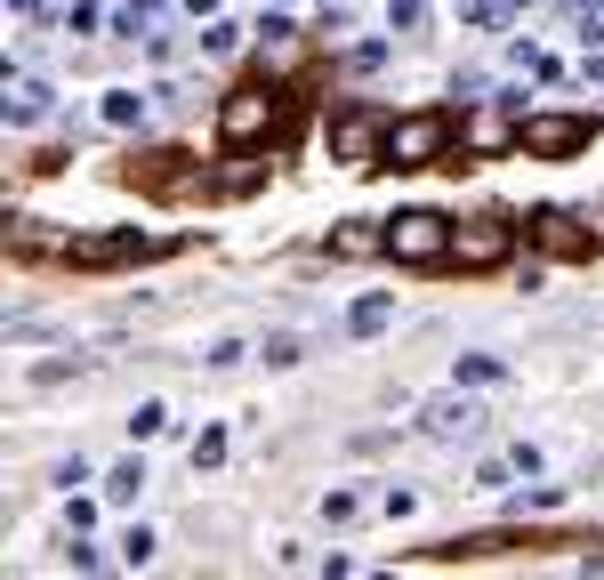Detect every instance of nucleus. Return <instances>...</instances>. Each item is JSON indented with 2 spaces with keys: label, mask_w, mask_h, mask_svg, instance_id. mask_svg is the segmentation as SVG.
Wrapping results in <instances>:
<instances>
[{
  "label": "nucleus",
  "mask_w": 604,
  "mask_h": 580,
  "mask_svg": "<svg viewBox=\"0 0 604 580\" xmlns=\"http://www.w3.org/2000/svg\"><path fill=\"white\" fill-rule=\"evenodd\" d=\"M49 106H57V97H49V81H41V73H17V81H9V121H17V129L49 121Z\"/></svg>",
  "instance_id": "10"
},
{
  "label": "nucleus",
  "mask_w": 604,
  "mask_h": 580,
  "mask_svg": "<svg viewBox=\"0 0 604 580\" xmlns=\"http://www.w3.org/2000/svg\"><path fill=\"white\" fill-rule=\"evenodd\" d=\"M387 138H395V121H387L379 106H347V114H330V161H347V169L387 161Z\"/></svg>",
  "instance_id": "1"
},
{
  "label": "nucleus",
  "mask_w": 604,
  "mask_h": 580,
  "mask_svg": "<svg viewBox=\"0 0 604 580\" xmlns=\"http://www.w3.org/2000/svg\"><path fill=\"white\" fill-rule=\"evenodd\" d=\"M444 146H452V114H403L395 138H387V161L395 169H427Z\"/></svg>",
  "instance_id": "4"
},
{
  "label": "nucleus",
  "mask_w": 604,
  "mask_h": 580,
  "mask_svg": "<svg viewBox=\"0 0 604 580\" xmlns=\"http://www.w3.org/2000/svg\"><path fill=\"white\" fill-rule=\"evenodd\" d=\"M138 492H146V460H121V468L106 475V500H121V508H138Z\"/></svg>",
  "instance_id": "14"
},
{
  "label": "nucleus",
  "mask_w": 604,
  "mask_h": 580,
  "mask_svg": "<svg viewBox=\"0 0 604 580\" xmlns=\"http://www.w3.org/2000/svg\"><path fill=\"white\" fill-rule=\"evenodd\" d=\"M234 49H242V32H234V24H210V32H201V57H234Z\"/></svg>",
  "instance_id": "23"
},
{
  "label": "nucleus",
  "mask_w": 604,
  "mask_h": 580,
  "mask_svg": "<svg viewBox=\"0 0 604 580\" xmlns=\"http://www.w3.org/2000/svg\"><path fill=\"white\" fill-rule=\"evenodd\" d=\"M508 508H516V517H556V508H564V484H532V492H516Z\"/></svg>",
  "instance_id": "16"
},
{
  "label": "nucleus",
  "mask_w": 604,
  "mask_h": 580,
  "mask_svg": "<svg viewBox=\"0 0 604 580\" xmlns=\"http://www.w3.org/2000/svg\"><path fill=\"white\" fill-rule=\"evenodd\" d=\"M9 9H17V17H41V0H9Z\"/></svg>",
  "instance_id": "31"
},
{
  "label": "nucleus",
  "mask_w": 604,
  "mask_h": 580,
  "mask_svg": "<svg viewBox=\"0 0 604 580\" xmlns=\"http://www.w3.org/2000/svg\"><path fill=\"white\" fill-rule=\"evenodd\" d=\"M73 572H81V580H113V557L97 549V540H73Z\"/></svg>",
  "instance_id": "17"
},
{
  "label": "nucleus",
  "mask_w": 604,
  "mask_h": 580,
  "mask_svg": "<svg viewBox=\"0 0 604 580\" xmlns=\"http://www.w3.org/2000/svg\"><path fill=\"white\" fill-rule=\"evenodd\" d=\"M508 243H516V234L499 226V218H476V226H452V258L467 266V275H484V266H499V258H508Z\"/></svg>",
  "instance_id": "7"
},
{
  "label": "nucleus",
  "mask_w": 604,
  "mask_h": 580,
  "mask_svg": "<svg viewBox=\"0 0 604 580\" xmlns=\"http://www.w3.org/2000/svg\"><path fill=\"white\" fill-rule=\"evenodd\" d=\"M161 420H170L161 403H138V412H129V435H138V443H154V435H161Z\"/></svg>",
  "instance_id": "22"
},
{
  "label": "nucleus",
  "mask_w": 604,
  "mask_h": 580,
  "mask_svg": "<svg viewBox=\"0 0 604 580\" xmlns=\"http://www.w3.org/2000/svg\"><path fill=\"white\" fill-rule=\"evenodd\" d=\"M499 380H508V363H499V355H459V363H452V387H467V395H476V387H499Z\"/></svg>",
  "instance_id": "12"
},
{
  "label": "nucleus",
  "mask_w": 604,
  "mask_h": 580,
  "mask_svg": "<svg viewBox=\"0 0 604 580\" xmlns=\"http://www.w3.org/2000/svg\"><path fill=\"white\" fill-rule=\"evenodd\" d=\"M347 65H355V73H379V65H387V41H355Z\"/></svg>",
  "instance_id": "25"
},
{
  "label": "nucleus",
  "mask_w": 604,
  "mask_h": 580,
  "mask_svg": "<svg viewBox=\"0 0 604 580\" xmlns=\"http://www.w3.org/2000/svg\"><path fill=\"white\" fill-rule=\"evenodd\" d=\"M387 24L395 32H419L427 24V0H387Z\"/></svg>",
  "instance_id": "21"
},
{
  "label": "nucleus",
  "mask_w": 604,
  "mask_h": 580,
  "mask_svg": "<svg viewBox=\"0 0 604 580\" xmlns=\"http://www.w3.org/2000/svg\"><path fill=\"white\" fill-rule=\"evenodd\" d=\"M588 138V114H532L524 121V154H573Z\"/></svg>",
  "instance_id": "9"
},
{
  "label": "nucleus",
  "mask_w": 604,
  "mask_h": 580,
  "mask_svg": "<svg viewBox=\"0 0 604 580\" xmlns=\"http://www.w3.org/2000/svg\"><path fill=\"white\" fill-rule=\"evenodd\" d=\"M154 24H161V0H129V9H113V32H129V41L154 32Z\"/></svg>",
  "instance_id": "15"
},
{
  "label": "nucleus",
  "mask_w": 604,
  "mask_h": 580,
  "mask_svg": "<svg viewBox=\"0 0 604 580\" xmlns=\"http://www.w3.org/2000/svg\"><path fill=\"white\" fill-rule=\"evenodd\" d=\"M379 243H387V258H403V266H444V258H452V226L435 218V210H403Z\"/></svg>",
  "instance_id": "2"
},
{
  "label": "nucleus",
  "mask_w": 604,
  "mask_h": 580,
  "mask_svg": "<svg viewBox=\"0 0 604 580\" xmlns=\"http://www.w3.org/2000/svg\"><path fill=\"white\" fill-rule=\"evenodd\" d=\"M588 41H596V57H604V24H596V32H588Z\"/></svg>",
  "instance_id": "32"
},
{
  "label": "nucleus",
  "mask_w": 604,
  "mask_h": 580,
  "mask_svg": "<svg viewBox=\"0 0 604 580\" xmlns=\"http://www.w3.org/2000/svg\"><path fill=\"white\" fill-rule=\"evenodd\" d=\"M323 9H347V0H323Z\"/></svg>",
  "instance_id": "33"
},
{
  "label": "nucleus",
  "mask_w": 604,
  "mask_h": 580,
  "mask_svg": "<svg viewBox=\"0 0 604 580\" xmlns=\"http://www.w3.org/2000/svg\"><path fill=\"white\" fill-rule=\"evenodd\" d=\"M363 517V492H323V524H355Z\"/></svg>",
  "instance_id": "19"
},
{
  "label": "nucleus",
  "mask_w": 604,
  "mask_h": 580,
  "mask_svg": "<svg viewBox=\"0 0 604 580\" xmlns=\"http://www.w3.org/2000/svg\"><path fill=\"white\" fill-rule=\"evenodd\" d=\"M524 121H532V114H516L508 97H492V106L467 114V146H476V154H499V146H516V138H524Z\"/></svg>",
  "instance_id": "8"
},
{
  "label": "nucleus",
  "mask_w": 604,
  "mask_h": 580,
  "mask_svg": "<svg viewBox=\"0 0 604 580\" xmlns=\"http://www.w3.org/2000/svg\"><path fill=\"white\" fill-rule=\"evenodd\" d=\"M146 114L154 106H146L138 89H106V129H146Z\"/></svg>",
  "instance_id": "13"
},
{
  "label": "nucleus",
  "mask_w": 604,
  "mask_h": 580,
  "mask_svg": "<svg viewBox=\"0 0 604 580\" xmlns=\"http://www.w3.org/2000/svg\"><path fill=\"white\" fill-rule=\"evenodd\" d=\"M258 41L266 49H290V17H258Z\"/></svg>",
  "instance_id": "28"
},
{
  "label": "nucleus",
  "mask_w": 604,
  "mask_h": 580,
  "mask_svg": "<svg viewBox=\"0 0 604 580\" xmlns=\"http://www.w3.org/2000/svg\"><path fill=\"white\" fill-rule=\"evenodd\" d=\"M121 564H154V524H129L121 532Z\"/></svg>",
  "instance_id": "20"
},
{
  "label": "nucleus",
  "mask_w": 604,
  "mask_h": 580,
  "mask_svg": "<svg viewBox=\"0 0 604 580\" xmlns=\"http://www.w3.org/2000/svg\"><path fill=\"white\" fill-rule=\"evenodd\" d=\"M476 427H484V403L467 395V387H444V395L419 403V435H427V443H467Z\"/></svg>",
  "instance_id": "5"
},
{
  "label": "nucleus",
  "mask_w": 604,
  "mask_h": 580,
  "mask_svg": "<svg viewBox=\"0 0 604 580\" xmlns=\"http://www.w3.org/2000/svg\"><path fill=\"white\" fill-rule=\"evenodd\" d=\"M218 460H226V435L210 427V435H201V443H194V468H218Z\"/></svg>",
  "instance_id": "29"
},
{
  "label": "nucleus",
  "mask_w": 604,
  "mask_h": 580,
  "mask_svg": "<svg viewBox=\"0 0 604 580\" xmlns=\"http://www.w3.org/2000/svg\"><path fill=\"white\" fill-rule=\"evenodd\" d=\"M387 323H395V298H379V291H372V298H355V306H347V338H379Z\"/></svg>",
  "instance_id": "11"
},
{
  "label": "nucleus",
  "mask_w": 604,
  "mask_h": 580,
  "mask_svg": "<svg viewBox=\"0 0 604 580\" xmlns=\"http://www.w3.org/2000/svg\"><path fill=\"white\" fill-rule=\"evenodd\" d=\"M258 355H266V363H275V371H283V363H298V338H290V331H275V338H266V347H258Z\"/></svg>",
  "instance_id": "27"
},
{
  "label": "nucleus",
  "mask_w": 604,
  "mask_h": 580,
  "mask_svg": "<svg viewBox=\"0 0 604 580\" xmlns=\"http://www.w3.org/2000/svg\"><path fill=\"white\" fill-rule=\"evenodd\" d=\"M161 250H178V234H81V243H65V258L89 266V275L129 266V258H161Z\"/></svg>",
  "instance_id": "3"
},
{
  "label": "nucleus",
  "mask_w": 604,
  "mask_h": 580,
  "mask_svg": "<svg viewBox=\"0 0 604 580\" xmlns=\"http://www.w3.org/2000/svg\"><path fill=\"white\" fill-rule=\"evenodd\" d=\"M372 508H379V517H412V508H419V492H412V484H395V492H379Z\"/></svg>",
  "instance_id": "24"
},
{
  "label": "nucleus",
  "mask_w": 604,
  "mask_h": 580,
  "mask_svg": "<svg viewBox=\"0 0 604 580\" xmlns=\"http://www.w3.org/2000/svg\"><path fill=\"white\" fill-rule=\"evenodd\" d=\"M541 234H548V243H564V250L581 243V234H573V218H564V210H541Z\"/></svg>",
  "instance_id": "26"
},
{
  "label": "nucleus",
  "mask_w": 604,
  "mask_h": 580,
  "mask_svg": "<svg viewBox=\"0 0 604 580\" xmlns=\"http://www.w3.org/2000/svg\"><path fill=\"white\" fill-rule=\"evenodd\" d=\"M275 114H283L275 89H234L226 106H218V138H226V146H258L266 129H275Z\"/></svg>",
  "instance_id": "6"
},
{
  "label": "nucleus",
  "mask_w": 604,
  "mask_h": 580,
  "mask_svg": "<svg viewBox=\"0 0 604 580\" xmlns=\"http://www.w3.org/2000/svg\"><path fill=\"white\" fill-rule=\"evenodd\" d=\"M73 371H97L81 355H57V363H32V387H57V380H73Z\"/></svg>",
  "instance_id": "18"
},
{
  "label": "nucleus",
  "mask_w": 604,
  "mask_h": 580,
  "mask_svg": "<svg viewBox=\"0 0 604 580\" xmlns=\"http://www.w3.org/2000/svg\"><path fill=\"white\" fill-rule=\"evenodd\" d=\"M201 363H210V371H234V363H242V338H218V347L201 355Z\"/></svg>",
  "instance_id": "30"
}]
</instances>
